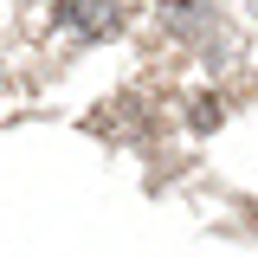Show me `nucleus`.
<instances>
[{"label":"nucleus","instance_id":"f257e3e1","mask_svg":"<svg viewBox=\"0 0 258 258\" xmlns=\"http://www.w3.org/2000/svg\"><path fill=\"white\" fill-rule=\"evenodd\" d=\"M58 13H64V26H78V32H91V39H110V32L123 26V13H129V0H64Z\"/></svg>","mask_w":258,"mask_h":258},{"label":"nucleus","instance_id":"f03ea898","mask_svg":"<svg viewBox=\"0 0 258 258\" xmlns=\"http://www.w3.org/2000/svg\"><path fill=\"white\" fill-rule=\"evenodd\" d=\"M161 7H168V20H174L181 32H194L200 20H207V0H161Z\"/></svg>","mask_w":258,"mask_h":258},{"label":"nucleus","instance_id":"7ed1b4c3","mask_svg":"<svg viewBox=\"0 0 258 258\" xmlns=\"http://www.w3.org/2000/svg\"><path fill=\"white\" fill-rule=\"evenodd\" d=\"M194 123L213 129V123H220V103H213V97H200V103H194Z\"/></svg>","mask_w":258,"mask_h":258}]
</instances>
